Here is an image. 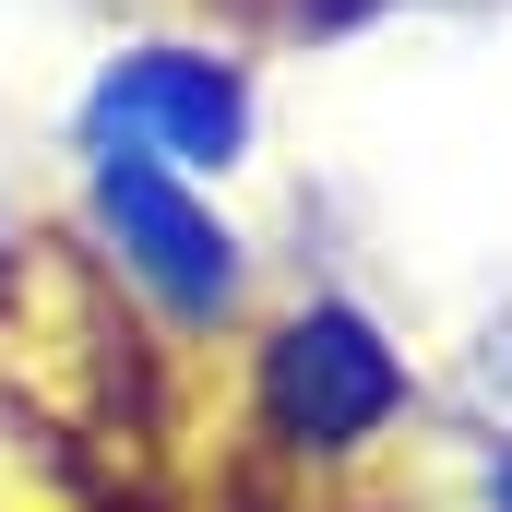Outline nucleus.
Listing matches in <instances>:
<instances>
[{
    "instance_id": "obj_3",
    "label": "nucleus",
    "mask_w": 512,
    "mask_h": 512,
    "mask_svg": "<svg viewBox=\"0 0 512 512\" xmlns=\"http://www.w3.org/2000/svg\"><path fill=\"white\" fill-rule=\"evenodd\" d=\"M262 143V84L251 60L203 48V36H131L96 60L84 108H72V155H120V167H167V179H239Z\"/></svg>"
},
{
    "instance_id": "obj_2",
    "label": "nucleus",
    "mask_w": 512,
    "mask_h": 512,
    "mask_svg": "<svg viewBox=\"0 0 512 512\" xmlns=\"http://www.w3.org/2000/svg\"><path fill=\"white\" fill-rule=\"evenodd\" d=\"M72 239L96 262V286L120 298L131 322L167 358H227L262 310V251L251 227L167 167H120V155H72Z\"/></svg>"
},
{
    "instance_id": "obj_4",
    "label": "nucleus",
    "mask_w": 512,
    "mask_h": 512,
    "mask_svg": "<svg viewBox=\"0 0 512 512\" xmlns=\"http://www.w3.org/2000/svg\"><path fill=\"white\" fill-rule=\"evenodd\" d=\"M453 512H512V429L465 441V465H453Z\"/></svg>"
},
{
    "instance_id": "obj_5",
    "label": "nucleus",
    "mask_w": 512,
    "mask_h": 512,
    "mask_svg": "<svg viewBox=\"0 0 512 512\" xmlns=\"http://www.w3.org/2000/svg\"><path fill=\"white\" fill-rule=\"evenodd\" d=\"M24 286V215H12V191H0V298Z\"/></svg>"
},
{
    "instance_id": "obj_1",
    "label": "nucleus",
    "mask_w": 512,
    "mask_h": 512,
    "mask_svg": "<svg viewBox=\"0 0 512 512\" xmlns=\"http://www.w3.org/2000/svg\"><path fill=\"white\" fill-rule=\"evenodd\" d=\"M215 370H227L239 453L274 489H298L310 512L393 501L405 489L417 429H429V370H417V346L393 334L370 298H346V286L262 298L251 334Z\"/></svg>"
}]
</instances>
